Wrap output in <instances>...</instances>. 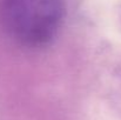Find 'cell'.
<instances>
[{
	"label": "cell",
	"mask_w": 121,
	"mask_h": 120,
	"mask_svg": "<svg viewBox=\"0 0 121 120\" xmlns=\"http://www.w3.org/2000/svg\"><path fill=\"white\" fill-rule=\"evenodd\" d=\"M61 0H2L7 30L18 40L39 45L51 39L62 19Z\"/></svg>",
	"instance_id": "6da1fadb"
}]
</instances>
